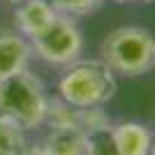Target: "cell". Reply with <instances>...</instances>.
I'll list each match as a JSON object with an SVG mask.
<instances>
[{
    "label": "cell",
    "instance_id": "1",
    "mask_svg": "<svg viewBox=\"0 0 155 155\" xmlns=\"http://www.w3.org/2000/svg\"><path fill=\"white\" fill-rule=\"evenodd\" d=\"M100 60L114 74L143 77L155 67V35L141 26H118L102 39Z\"/></svg>",
    "mask_w": 155,
    "mask_h": 155
},
{
    "label": "cell",
    "instance_id": "2",
    "mask_svg": "<svg viewBox=\"0 0 155 155\" xmlns=\"http://www.w3.org/2000/svg\"><path fill=\"white\" fill-rule=\"evenodd\" d=\"M116 74L100 58H79L58 79V97L77 109L104 107L116 95Z\"/></svg>",
    "mask_w": 155,
    "mask_h": 155
},
{
    "label": "cell",
    "instance_id": "3",
    "mask_svg": "<svg viewBox=\"0 0 155 155\" xmlns=\"http://www.w3.org/2000/svg\"><path fill=\"white\" fill-rule=\"evenodd\" d=\"M46 107L49 93L35 72L23 70L0 79V116L14 120L26 132L44 125Z\"/></svg>",
    "mask_w": 155,
    "mask_h": 155
},
{
    "label": "cell",
    "instance_id": "4",
    "mask_svg": "<svg viewBox=\"0 0 155 155\" xmlns=\"http://www.w3.org/2000/svg\"><path fill=\"white\" fill-rule=\"evenodd\" d=\"M28 42L32 46L35 58L44 60L46 65H56V67H67L84 53V32L79 28L77 19H70L63 14H58L56 21L42 35Z\"/></svg>",
    "mask_w": 155,
    "mask_h": 155
},
{
    "label": "cell",
    "instance_id": "5",
    "mask_svg": "<svg viewBox=\"0 0 155 155\" xmlns=\"http://www.w3.org/2000/svg\"><path fill=\"white\" fill-rule=\"evenodd\" d=\"M86 134L77 127H46L44 137L28 143L26 155H84Z\"/></svg>",
    "mask_w": 155,
    "mask_h": 155
},
{
    "label": "cell",
    "instance_id": "6",
    "mask_svg": "<svg viewBox=\"0 0 155 155\" xmlns=\"http://www.w3.org/2000/svg\"><path fill=\"white\" fill-rule=\"evenodd\" d=\"M58 12L51 7L49 0H23L14 5V28L26 39L42 35L56 21Z\"/></svg>",
    "mask_w": 155,
    "mask_h": 155
},
{
    "label": "cell",
    "instance_id": "7",
    "mask_svg": "<svg viewBox=\"0 0 155 155\" xmlns=\"http://www.w3.org/2000/svg\"><path fill=\"white\" fill-rule=\"evenodd\" d=\"M32 60V46L16 30L0 32V79L28 70Z\"/></svg>",
    "mask_w": 155,
    "mask_h": 155
},
{
    "label": "cell",
    "instance_id": "8",
    "mask_svg": "<svg viewBox=\"0 0 155 155\" xmlns=\"http://www.w3.org/2000/svg\"><path fill=\"white\" fill-rule=\"evenodd\" d=\"M114 141L120 155H150L155 143V134L139 120H123L111 127Z\"/></svg>",
    "mask_w": 155,
    "mask_h": 155
},
{
    "label": "cell",
    "instance_id": "9",
    "mask_svg": "<svg viewBox=\"0 0 155 155\" xmlns=\"http://www.w3.org/2000/svg\"><path fill=\"white\" fill-rule=\"evenodd\" d=\"M28 150V139L26 130L0 116V155H26Z\"/></svg>",
    "mask_w": 155,
    "mask_h": 155
},
{
    "label": "cell",
    "instance_id": "10",
    "mask_svg": "<svg viewBox=\"0 0 155 155\" xmlns=\"http://www.w3.org/2000/svg\"><path fill=\"white\" fill-rule=\"evenodd\" d=\"M111 127H114V125H111ZM111 127L88 132V134H86L84 155H120L116 141H114V134H111Z\"/></svg>",
    "mask_w": 155,
    "mask_h": 155
},
{
    "label": "cell",
    "instance_id": "11",
    "mask_svg": "<svg viewBox=\"0 0 155 155\" xmlns=\"http://www.w3.org/2000/svg\"><path fill=\"white\" fill-rule=\"evenodd\" d=\"M49 2H51V7L58 14H63V16L81 19V16H88V14L97 12L107 0H49Z\"/></svg>",
    "mask_w": 155,
    "mask_h": 155
},
{
    "label": "cell",
    "instance_id": "12",
    "mask_svg": "<svg viewBox=\"0 0 155 155\" xmlns=\"http://www.w3.org/2000/svg\"><path fill=\"white\" fill-rule=\"evenodd\" d=\"M114 2H150V0H114Z\"/></svg>",
    "mask_w": 155,
    "mask_h": 155
},
{
    "label": "cell",
    "instance_id": "13",
    "mask_svg": "<svg viewBox=\"0 0 155 155\" xmlns=\"http://www.w3.org/2000/svg\"><path fill=\"white\" fill-rule=\"evenodd\" d=\"M7 2H12V5H19V2H23V0H7Z\"/></svg>",
    "mask_w": 155,
    "mask_h": 155
},
{
    "label": "cell",
    "instance_id": "14",
    "mask_svg": "<svg viewBox=\"0 0 155 155\" xmlns=\"http://www.w3.org/2000/svg\"><path fill=\"white\" fill-rule=\"evenodd\" d=\"M150 155H155V143H153V150H150Z\"/></svg>",
    "mask_w": 155,
    "mask_h": 155
}]
</instances>
